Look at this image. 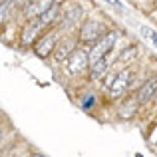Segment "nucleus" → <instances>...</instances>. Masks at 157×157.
Instances as JSON below:
<instances>
[{"label": "nucleus", "mask_w": 157, "mask_h": 157, "mask_svg": "<svg viewBox=\"0 0 157 157\" xmlns=\"http://www.w3.org/2000/svg\"><path fill=\"white\" fill-rule=\"evenodd\" d=\"M115 42H117V32H113V30H111V32L107 30L101 38H98L96 42L92 44L90 52H88L90 64H92V62H96V60H100V58H104L105 54H109L111 50H113Z\"/></svg>", "instance_id": "f257e3e1"}, {"label": "nucleus", "mask_w": 157, "mask_h": 157, "mask_svg": "<svg viewBox=\"0 0 157 157\" xmlns=\"http://www.w3.org/2000/svg\"><path fill=\"white\" fill-rule=\"evenodd\" d=\"M105 26L98 20H86L84 24L80 26V32H78V40L80 42H86V44H94L98 38L105 34Z\"/></svg>", "instance_id": "f03ea898"}, {"label": "nucleus", "mask_w": 157, "mask_h": 157, "mask_svg": "<svg viewBox=\"0 0 157 157\" xmlns=\"http://www.w3.org/2000/svg\"><path fill=\"white\" fill-rule=\"evenodd\" d=\"M82 18H84V10H82V6H78V4H70V6H66L64 14H60V28L62 30H70V28L74 26V24L82 22Z\"/></svg>", "instance_id": "7ed1b4c3"}, {"label": "nucleus", "mask_w": 157, "mask_h": 157, "mask_svg": "<svg viewBox=\"0 0 157 157\" xmlns=\"http://www.w3.org/2000/svg\"><path fill=\"white\" fill-rule=\"evenodd\" d=\"M58 38H60V32H58V30H52L50 34H46L44 38H40L38 42L34 44L36 56H38V58H48L54 52V48H56Z\"/></svg>", "instance_id": "20e7f679"}, {"label": "nucleus", "mask_w": 157, "mask_h": 157, "mask_svg": "<svg viewBox=\"0 0 157 157\" xmlns=\"http://www.w3.org/2000/svg\"><path fill=\"white\" fill-rule=\"evenodd\" d=\"M68 70L72 74H80V72H86V70L90 68V58H88V52L86 50H80V48H76L72 54H70L68 60Z\"/></svg>", "instance_id": "39448f33"}, {"label": "nucleus", "mask_w": 157, "mask_h": 157, "mask_svg": "<svg viewBox=\"0 0 157 157\" xmlns=\"http://www.w3.org/2000/svg\"><path fill=\"white\" fill-rule=\"evenodd\" d=\"M78 48V42L74 38H70V36H66V38H62L60 42H56V48H54V52H52V56H54V60L56 62H66L70 58V54H72L74 50Z\"/></svg>", "instance_id": "423d86ee"}, {"label": "nucleus", "mask_w": 157, "mask_h": 157, "mask_svg": "<svg viewBox=\"0 0 157 157\" xmlns=\"http://www.w3.org/2000/svg\"><path fill=\"white\" fill-rule=\"evenodd\" d=\"M155 94H157V76L145 80L141 86H139L137 94H135V100H137V104H145V101L153 100Z\"/></svg>", "instance_id": "0eeeda50"}, {"label": "nucleus", "mask_w": 157, "mask_h": 157, "mask_svg": "<svg viewBox=\"0 0 157 157\" xmlns=\"http://www.w3.org/2000/svg\"><path fill=\"white\" fill-rule=\"evenodd\" d=\"M129 80H131V70L129 68H123L119 74H115V80H113V84H111V88H109L111 98L121 96V94L127 90V86H129Z\"/></svg>", "instance_id": "6e6552de"}, {"label": "nucleus", "mask_w": 157, "mask_h": 157, "mask_svg": "<svg viewBox=\"0 0 157 157\" xmlns=\"http://www.w3.org/2000/svg\"><path fill=\"white\" fill-rule=\"evenodd\" d=\"M54 2H56V0H28L26 6H24V14H26L28 20H34V18H38L42 12H46Z\"/></svg>", "instance_id": "1a4fd4ad"}, {"label": "nucleus", "mask_w": 157, "mask_h": 157, "mask_svg": "<svg viewBox=\"0 0 157 157\" xmlns=\"http://www.w3.org/2000/svg\"><path fill=\"white\" fill-rule=\"evenodd\" d=\"M40 28H44V26L40 24V20H38V18L28 20L26 26L22 28V36H20V42H22L24 46H30V44H34V40L38 38V34H40Z\"/></svg>", "instance_id": "9d476101"}, {"label": "nucleus", "mask_w": 157, "mask_h": 157, "mask_svg": "<svg viewBox=\"0 0 157 157\" xmlns=\"http://www.w3.org/2000/svg\"><path fill=\"white\" fill-rule=\"evenodd\" d=\"M109 62H111V52L105 54L104 58H100V60L92 62V64H90V78H92L94 82L100 80V78L104 76L107 70H109Z\"/></svg>", "instance_id": "9b49d317"}, {"label": "nucleus", "mask_w": 157, "mask_h": 157, "mask_svg": "<svg viewBox=\"0 0 157 157\" xmlns=\"http://www.w3.org/2000/svg\"><path fill=\"white\" fill-rule=\"evenodd\" d=\"M60 14H62L60 4L54 2L46 12H42V14L38 16V20H40V24H42V26H54V24H56L58 20H60Z\"/></svg>", "instance_id": "f8f14e48"}, {"label": "nucleus", "mask_w": 157, "mask_h": 157, "mask_svg": "<svg viewBox=\"0 0 157 157\" xmlns=\"http://www.w3.org/2000/svg\"><path fill=\"white\" fill-rule=\"evenodd\" d=\"M137 107H139V104H137V100H135V98H133V100H127L125 104L119 107V117H121V119L133 117L135 111H137Z\"/></svg>", "instance_id": "ddd939ff"}, {"label": "nucleus", "mask_w": 157, "mask_h": 157, "mask_svg": "<svg viewBox=\"0 0 157 157\" xmlns=\"http://www.w3.org/2000/svg\"><path fill=\"white\" fill-rule=\"evenodd\" d=\"M14 2L16 0H4V2L0 4V22H4V20L10 16L12 8H14Z\"/></svg>", "instance_id": "4468645a"}, {"label": "nucleus", "mask_w": 157, "mask_h": 157, "mask_svg": "<svg viewBox=\"0 0 157 157\" xmlns=\"http://www.w3.org/2000/svg\"><path fill=\"white\" fill-rule=\"evenodd\" d=\"M135 54H137V46L125 48V50L119 54V62H127V60H131V58H135Z\"/></svg>", "instance_id": "2eb2a0df"}, {"label": "nucleus", "mask_w": 157, "mask_h": 157, "mask_svg": "<svg viewBox=\"0 0 157 157\" xmlns=\"http://www.w3.org/2000/svg\"><path fill=\"white\" fill-rule=\"evenodd\" d=\"M2 137H4V129L0 127V143H2Z\"/></svg>", "instance_id": "dca6fc26"}, {"label": "nucleus", "mask_w": 157, "mask_h": 157, "mask_svg": "<svg viewBox=\"0 0 157 157\" xmlns=\"http://www.w3.org/2000/svg\"><path fill=\"white\" fill-rule=\"evenodd\" d=\"M30 157H44V155H40V153H32Z\"/></svg>", "instance_id": "f3484780"}, {"label": "nucleus", "mask_w": 157, "mask_h": 157, "mask_svg": "<svg viewBox=\"0 0 157 157\" xmlns=\"http://www.w3.org/2000/svg\"><path fill=\"white\" fill-rule=\"evenodd\" d=\"M2 2H4V0H0V4H2Z\"/></svg>", "instance_id": "a211bd4d"}]
</instances>
